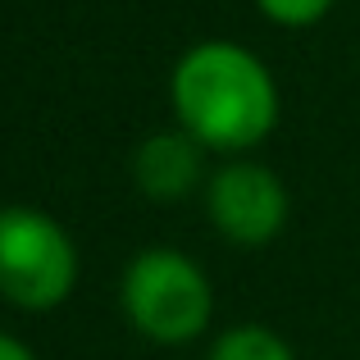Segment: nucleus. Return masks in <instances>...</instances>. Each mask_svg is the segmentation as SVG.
<instances>
[{"mask_svg": "<svg viewBox=\"0 0 360 360\" xmlns=\"http://www.w3.org/2000/svg\"><path fill=\"white\" fill-rule=\"evenodd\" d=\"M169 110L210 155H251L283 115L269 64L242 41H196L169 69Z\"/></svg>", "mask_w": 360, "mask_h": 360, "instance_id": "1", "label": "nucleus"}, {"mask_svg": "<svg viewBox=\"0 0 360 360\" xmlns=\"http://www.w3.org/2000/svg\"><path fill=\"white\" fill-rule=\"evenodd\" d=\"M119 306L132 333L155 347H187L210 328V274L178 246H141L119 278Z\"/></svg>", "mask_w": 360, "mask_h": 360, "instance_id": "2", "label": "nucleus"}, {"mask_svg": "<svg viewBox=\"0 0 360 360\" xmlns=\"http://www.w3.org/2000/svg\"><path fill=\"white\" fill-rule=\"evenodd\" d=\"M78 274V242L55 214L37 205H0V301L46 315L73 297Z\"/></svg>", "mask_w": 360, "mask_h": 360, "instance_id": "3", "label": "nucleus"}, {"mask_svg": "<svg viewBox=\"0 0 360 360\" xmlns=\"http://www.w3.org/2000/svg\"><path fill=\"white\" fill-rule=\"evenodd\" d=\"M205 196V219L224 242L242 251H260L288 229L292 192L269 165L251 155H229L219 169H210L201 187Z\"/></svg>", "mask_w": 360, "mask_h": 360, "instance_id": "4", "label": "nucleus"}, {"mask_svg": "<svg viewBox=\"0 0 360 360\" xmlns=\"http://www.w3.org/2000/svg\"><path fill=\"white\" fill-rule=\"evenodd\" d=\"M205 155L210 150L174 128H160V132H146L132 150V187H137L146 201H160V205H174V201H187L196 187H205L210 169H205Z\"/></svg>", "mask_w": 360, "mask_h": 360, "instance_id": "5", "label": "nucleus"}, {"mask_svg": "<svg viewBox=\"0 0 360 360\" xmlns=\"http://www.w3.org/2000/svg\"><path fill=\"white\" fill-rule=\"evenodd\" d=\"M205 360H297V352L288 347L283 333L264 324H233L210 342Z\"/></svg>", "mask_w": 360, "mask_h": 360, "instance_id": "6", "label": "nucleus"}, {"mask_svg": "<svg viewBox=\"0 0 360 360\" xmlns=\"http://www.w3.org/2000/svg\"><path fill=\"white\" fill-rule=\"evenodd\" d=\"M333 5L338 0H255V9L274 27H315Z\"/></svg>", "mask_w": 360, "mask_h": 360, "instance_id": "7", "label": "nucleus"}, {"mask_svg": "<svg viewBox=\"0 0 360 360\" xmlns=\"http://www.w3.org/2000/svg\"><path fill=\"white\" fill-rule=\"evenodd\" d=\"M0 360H37V352L23 342V338H14V333L0 328Z\"/></svg>", "mask_w": 360, "mask_h": 360, "instance_id": "8", "label": "nucleus"}]
</instances>
